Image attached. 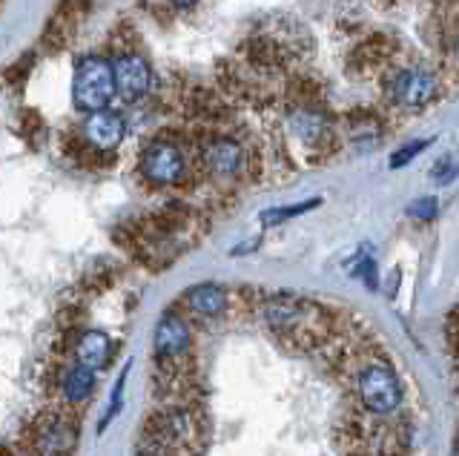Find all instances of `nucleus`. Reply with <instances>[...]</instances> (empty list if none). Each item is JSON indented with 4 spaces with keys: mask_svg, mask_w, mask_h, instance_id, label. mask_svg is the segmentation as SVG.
<instances>
[{
    "mask_svg": "<svg viewBox=\"0 0 459 456\" xmlns=\"http://www.w3.org/2000/svg\"><path fill=\"white\" fill-rule=\"evenodd\" d=\"M207 425L193 405H169L155 413L147 427V439L169 456H195L204 442Z\"/></svg>",
    "mask_w": 459,
    "mask_h": 456,
    "instance_id": "f257e3e1",
    "label": "nucleus"
},
{
    "mask_svg": "<svg viewBox=\"0 0 459 456\" xmlns=\"http://www.w3.org/2000/svg\"><path fill=\"white\" fill-rule=\"evenodd\" d=\"M138 173L141 178L158 190L184 187L193 176L190 152H186L184 141L176 135H155L147 141L138 155Z\"/></svg>",
    "mask_w": 459,
    "mask_h": 456,
    "instance_id": "f03ea898",
    "label": "nucleus"
},
{
    "mask_svg": "<svg viewBox=\"0 0 459 456\" xmlns=\"http://www.w3.org/2000/svg\"><path fill=\"white\" fill-rule=\"evenodd\" d=\"M382 90L387 104L405 112H422L425 107L437 104L442 95V81L428 66H399L391 64L382 69Z\"/></svg>",
    "mask_w": 459,
    "mask_h": 456,
    "instance_id": "7ed1b4c3",
    "label": "nucleus"
},
{
    "mask_svg": "<svg viewBox=\"0 0 459 456\" xmlns=\"http://www.w3.org/2000/svg\"><path fill=\"white\" fill-rule=\"evenodd\" d=\"M115 98H118V87H115L112 58L98 52L81 55L72 66V107L86 116V112L112 107Z\"/></svg>",
    "mask_w": 459,
    "mask_h": 456,
    "instance_id": "20e7f679",
    "label": "nucleus"
},
{
    "mask_svg": "<svg viewBox=\"0 0 459 456\" xmlns=\"http://www.w3.org/2000/svg\"><path fill=\"white\" fill-rule=\"evenodd\" d=\"M284 126L301 147L316 155V161L333 159V155L339 152V147H342L339 130H336V118L325 109V104H319V107L287 104Z\"/></svg>",
    "mask_w": 459,
    "mask_h": 456,
    "instance_id": "39448f33",
    "label": "nucleus"
},
{
    "mask_svg": "<svg viewBox=\"0 0 459 456\" xmlns=\"http://www.w3.org/2000/svg\"><path fill=\"white\" fill-rule=\"evenodd\" d=\"M193 345H195L193 319L178 307L164 310L152 327V356L158 362V370L167 374L169 379H176L178 370L193 356Z\"/></svg>",
    "mask_w": 459,
    "mask_h": 456,
    "instance_id": "423d86ee",
    "label": "nucleus"
},
{
    "mask_svg": "<svg viewBox=\"0 0 459 456\" xmlns=\"http://www.w3.org/2000/svg\"><path fill=\"white\" fill-rule=\"evenodd\" d=\"M353 384H356L359 405H362L370 417H391V413L402 408V399H405L396 370L391 367V362H385L382 356L359 367Z\"/></svg>",
    "mask_w": 459,
    "mask_h": 456,
    "instance_id": "0eeeda50",
    "label": "nucleus"
},
{
    "mask_svg": "<svg viewBox=\"0 0 459 456\" xmlns=\"http://www.w3.org/2000/svg\"><path fill=\"white\" fill-rule=\"evenodd\" d=\"M198 164L215 181H238L253 169L255 152H250L236 135L215 133L198 144Z\"/></svg>",
    "mask_w": 459,
    "mask_h": 456,
    "instance_id": "6e6552de",
    "label": "nucleus"
},
{
    "mask_svg": "<svg viewBox=\"0 0 459 456\" xmlns=\"http://www.w3.org/2000/svg\"><path fill=\"white\" fill-rule=\"evenodd\" d=\"M78 135H81V141H83L90 152L115 155L124 147V141L129 135V118L115 107H104L98 112H86V116L81 118Z\"/></svg>",
    "mask_w": 459,
    "mask_h": 456,
    "instance_id": "1a4fd4ad",
    "label": "nucleus"
},
{
    "mask_svg": "<svg viewBox=\"0 0 459 456\" xmlns=\"http://www.w3.org/2000/svg\"><path fill=\"white\" fill-rule=\"evenodd\" d=\"M78 451V422L69 413H43L32 425L35 456H72Z\"/></svg>",
    "mask_w": 459,
    "mask_h": 456,
    "instance_id": "9d476101",
    "label": "nucleus"
},
{
    "mask_svg": "<svg viewBox=\"0 0 459 456\" xmlns=\"http://www.w3.org/2000/svg\"><path fill=\"white\" fill-rule=\"evenodd\" d=\"M316 307H319V302H310L305 296L270 293L258 302V316H262V322L281 339L290 331H296L299 324H305L316 313Z\"/></svg>",
    "mask_w": 459,
    "mask_h": 456,
    "instance_id": "9b49d317",
    "label": "nucleus"
},
{
    "mask_svg": "<svg viewBox=\"0 0 459 456\" xmlns=\"http://www.w3.org/2000/svg\"><path fill=\"white\" fill-rule=\"evenodd\" d=\"M112 69H115V87H118V95L124 98V101L135 104V101H143V98L152 95L155 69L141 52L129 49V52L115 55Z\"/></svg>",
    "mask_w": 459,
    "mask_h": 456,
    "instance_id": "f8f14e48",
    "label": "nucleus"
},
{
    "mask_svg": "<svg viewBox=\"0 0 459 456\" xmlns=\"http://www.w3.org/2000/svg\"><path fill=\"white\" fill-rule=\"evenodd\" d=\"M230 305H233V293H230L224 284L201 281L181 293L178 310L186 313L193 322H219L227 316Z\"/></svg>",
    "mask_w": 459,
    "mask_h": 456,
    "instance_id": "ddd939ff",
    "label": "nucleus"
},
{
    "mask_svg": "<svg viewBox=\"0 0 459 456\" xmlns=\"http://www.w3.org/2000/svg\"><path fill=\"white\" fill-rule=\"evenodd\" d=\"M112 359H115V339L107 331H100V327H83L72 339V362L100 374V370H107L112 365Z\"/></svg>",
    "mask_w": 459,
    "mask_h": 456,
    "instance_id": "4468645a",
    "label": "nucleus"
},
{
    "mask_svg": "<svg viewBox=\"0 0 459 456\" xmlns=\"http://www.w3.org/2000/svg\"><path fill=\"white\" fill-rule=\"evenodd\" d=\"M55 388H57V396H61V402L66 408L78 410V408L92 402V396L98 391V374L90 367L78 365V362H69L57 370Z\"/></svg>",
    "mask_w": 459,
    "mask_h": 456,
    "instance_id": "2eb2a0df",
    "label": "nucleus"
},
{
    "mask_svg": "<svg viewBox=\"0 0 459 456\" xmlns=\"http://www.w3.org/2000/svg\"><path fill=\"white\" fill-rule=\"evenodd\" d=\"M399 55V44L391 35H368L353 47L351 58H348V69L351 73H370V69H385L396 61Z\"/></svg>",
    "mask_w": 459,
    "mask_h": 456,
    "instance_id": "dca6fc26",
    "label": "nucleus"
},
{
    "mask_svg": "<svg viewBox=\"0 0 459 456\" xmlns=\"http://www.w3.org/2000/svg\"><path fill=\"white\" fill-rule=\"evenodd\" d=\"M342 126L344 135L359 141V144H377V141L385 138L391 121H387V112L379 107H356L342 116Z\"/></svg>",
    "mask_w": 459,
    "mask_h": 456,
    "instance_id": "f3484780",
    "label": "nucleus"
},
{
    "mask_svg": "<svg viewBox=\"0 0 459 456\" xmlns=\"http://www.w3.org/2000/svg\"><path fill=\"white\" fill-rule=\"evenodd\" d=\"M129 374H133V359H126L124 362V367H121V374H118V379H115V384H112V391H109V399H107V408H104V417H100V422H98V436L100 434H107L109 431V425L118 419V413H121V408H124V399H126V382H129Z\"/></svg>",
    "mask_w": 459,
    "mask_h": 456,
    "instance_id": "a211bd4d",
    "label": "nucleus"
},
{
    "mask_svg": "<svg viewBox=\"0 0 459 456\" xmlns=\"http://www.w3.org/2000/svg\"><path fill=\"white\" fill-rule=\"evenodd\" d=\"M287 98H290V104L319 107L325 104V87L310 75H293L287 83Z\"/></svg>",
    "mask_w": 459,
    "mask_h": 456,
    "instance_id": "6ab92c4d",
    "label": "nucleus"
},
{
    "mask_svg": "<svg viewBox=\"0 0 459 456\" xmlns=\"http://www.w3.org/2000/svg\"><path fill=\"white\" fill-rule=\"evenodd\" d=\"M319 204H322V198H307V202L293 204V207H270V210H264L258 219H262L264 227H276V224H284V221H290V219L305 216V212L316 210Z\"/></svg>",
    "mask_w": 459,
    "mask_h": 456,
    "instance_id": "aec40b11",
    "label": "nucleus"
},
{
    "mask_svg": "<svg viewBox=\"0 0 459 456\" xmlns=\"http://www.w3.org/2000/svg\"><path fill=\"white\" fill-rule=\"evenodd\" d=\"M408 216L416 221H434L439 216V202L434 195H425V198H416V202L408 207Z\"/></svg>",
    "mask_w": 459,
    "mask_h": 456,
    "instance_id": "412c9836",
    "label": "nucleus"
},
{
    "mask_svg": "<svg viewBox=\"0 0 459 456\" xmlns=\"http://www.w3.org/2000/svg\"><path fill=\"white\" fill-rule=\"evenodd\" d=\"M430 147V138L428 141H411V144H405V147H399L394 155H391V169H402L405 164H411L416 155H420L422 150H428Z\"/></svg>",
    "mask_w": 459,
    "mask_h": 456,
    "instance_id": "4be33fe9",
    "label": "nucleus"
},
{
    "mask_svg": "<svg viewBox=\"0 0 459 456\" xmlns=\"http://www.w3.org/2000/svg\"><path fill=\"white\" fill-rule=\"evenodd\" d=\"M430 176H434L437 184H451L459 176V164L451 159H439L434 167H430Z\"/></svg>",
    "mask_w": 459,
    "mask_h": 456,
    "instance_id": "5701e85b",
    "label": "nucleus"
},
{
    "mask_svg": "<svg viewBox=\"0 0 459 456\" xmlns=\"http://www.w3.org/2000/svg\"><path fill=\"white\" fill-rule=\"evenodd\" d=\"M448 339H451V348L459 359V310H451L448 313Z\"/></svg>",
    "mask_w": 459,
    "mask_h": 456,
    "instance_id": "b1692460",
    "label": "nucleus"
},
{
    "mask_svg": "<svg viewBox=\"0 0 459 456\" xmlns=\"http://www.w3.org/2000/svg\"><path fill=\"white\" fill-rule=\"evenodd\" d=\"M167 4L176 9H193V6H198V0H167Z\"/></svg>",
    "mask_w": 459,
    "mask_h": 456,
    "instance_id": "393cba45",
    "label": "nucleus"
},
{
    "mask_svg": "<svg viewBox=\"0 0 459 456\" xmlns=\"http://www.w3.org/2000/svg\"><path fill=\"white\" fill-rule=\"evenodd\" d=\"M0 456H35V453H26V451H6V453H0Z\"/></svg>",
    "mask_w": 459,
    "mask_h": 456,
    "instance_id": "a878e982",
    "label": "nucleus"
}]
</instances>
